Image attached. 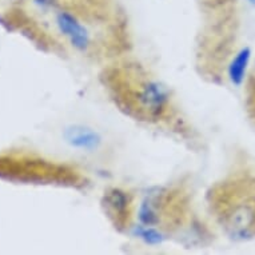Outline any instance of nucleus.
<instances>
[{
  "mask_svg": "<svg viewBox=\"0 0 255 255\" xmlns=\"http://www.w3.org/2000/svg\"><path fill=\"white\" fill-rule=\"evenodd\" d=\"M58 25L63 34L78 48H86L88 44V34L83 25L68 12H60L58 15Z\"/></svg>",
  "mask_w": 255,
  "mask_h": 255,
  "instance_id": "2",
  "label": "nucleus"
},
{
  "mask_svg": "<svg viewBox=\"0 0 255 255\" xmlns=\"http://www.w3.org/2000/svg\"><path fill=\"white\" fill-rule=\"evenodd\" d=\"M64 138L68 144L75 148L86 151L97 150L101 146L102 139L97 131L84 126H71L64 132Z\"/></svg>",
  "mask_w": 255,
  "mask_h": 255,
  "instance_id": "1",
  "label": "nucleus"
},
{
  "mask_svg": "<svg viewBox=\"0 0 255 255\" xmlns=\"http://www.w3.org/2000/svg\"><path fill=\"white\" fill-rule=\"evenodd\" d=\"M250 55L251 54L249 48H242L230 64L229 75H230L231 82L234 84H241L243 82L247 64H249V60H250Z\"/></svg>",
  "mask_w": 255,
  "mask_h": 255,
  "instance_id": "3",
  "label": "nucleus"
},
{
  "mask_svg": "<svg viewBox=\"0 0 255 255\" xmlns=\"http://www.w3.org/2000/svg\"><path fill=\"white\" fill-rule=\"evenodd\" d=\"M250 3H251V4L255 5V0H250Z\"/></svg>",
  "mask_w": 255,
  "mask_h": 255,
  "instance_id": "4",
  "label": "nucleus"
}]
</instances>
